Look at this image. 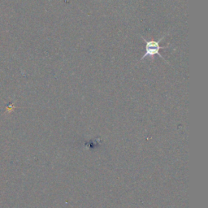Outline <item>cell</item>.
<instances>
[{"label": "cell", "mask_w": 208, "mask_h": 208, "mask_svg": "<svg viewBox=\"0 0 208 208\" xmlns=\"http://www.w3.org/2000/svg\"><path fill=\"white\" fill-rule=\"evenodd\" d=\"M169 33H167L165 35L162 37L161 38H159L158 41H155V40H146V39H145L144 37L142 36H141V37L142 38V40L143 42H146V52H145V54L142 55L141 57V59L140 60V61L141 60H143L146 58V57H147V56H150V57H151L153 58L154 55H158L159 56L161 59H163V60L167 63V64H169L168 62L166 61V60L164 59L163 55H161L159 53V51L161 49H165V48H168L169 47V46H161L159 45V42L161 41L164 39L165 37L168 35Z\"/></svg>", "instance_id": "6da1fadb"}]
</instances>
